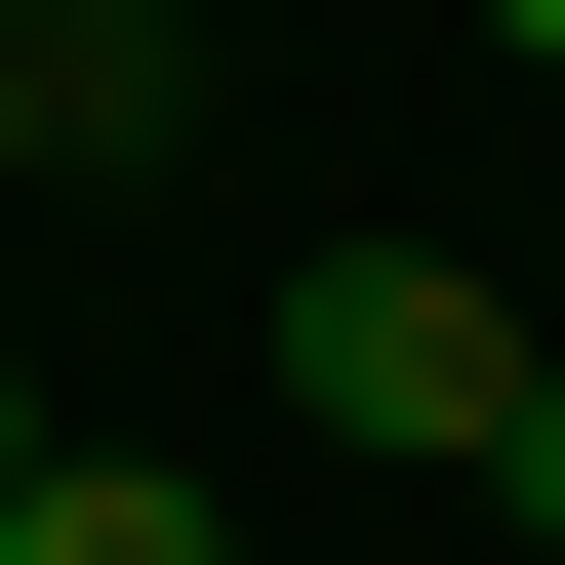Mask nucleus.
Here are the masks:
<instances>
[{
    "label": "nucleus",
    "mask_w": 565,
    "mask_h": 565,
    "mask_svg": "<svg viewBox=\"0 0 565 565\" xmlns=\"http://www.w3.org/2000/svg\"><path fill=\"white\" fill-rule=\"evenodd\" d=\"M525 364H565V323H525V282H445V243H323V282H282V404H323V445H404V484L525 445Z\"/></svg>",
    "instance_id": "obj_1"
},
{
    "label": "nucleus",
    "mask_w": 565,
    "mask_h": 565,
    "mask_svg": "<svg viewBox=\"0 0 565 565\" xmlns=\"http://www.w3.org/2000/svg\"><path fill=\"white\" fill-rule=\"evenodd\" d=\"M41 162H162V82H121L82 0H0V202H41Z\"/></svg>",
    "instance_id": "obj_2"
},
{
    "label": "nucleus",
    "mask_w": 565,
    "mask_h": 565,
    "mask_svg": "<svg viewBox=\"0 0 565 565\" xmlns=\"http://www.w3.org/2000/svg\"><path fill=\"white\" fill-rule=\"evenodd\" d=\"M0 565H243V525H202L162 445H41V484H0Z\"/></svg>",
    "instance_id": "obj_3"
},
{
    "label": "nucleus",
    "mask_w": 565,
    "mask_h": 565,
    "mask_svg": "<svg viewBox=\"0 0 565 565\" xmlns=\"http://www.w3.org/2000/svg\"><path fill=\"white\" fill-rule=\"evenodd\" d=\"M484 525H525V565H565V364H525V445H484Z\"/></svg>",
    "instance_id": "obj_4"
},
{
    "label": "nucleus",
    "mask_w": 565,
    "mask_h": 565,
    "mask_svg": "<svg viewBox=\"0 0 565 565\" xmlns=\"http://www.w3.org/2000/svg\"><path fill=\"white\" fill-rule=\"evenodd\" d=\"M0 484H41V364H0Z\"/></svg>",
    "instance_id": "obj_5"
},
{
    "label": "nucleus",
    "mask_w": 565,
    "mask_h": 565,
    "mask_svg": "<svg viewBox=\"0 0 565 565\" xmlns=\"http://www.w3.org/2000/svg\"><path fill=\"white\" fill-rule=\"evenodd\" d=\"M484 41H525V82H565V0H484Z\"/></svg>",
    "instance_id": "obj_6"
}]
</instances>
